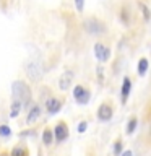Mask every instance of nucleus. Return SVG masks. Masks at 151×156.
<instances>
[{
	"mask_svg": "<svg viewBox=\"0 0 151 156\" xmlns=\"http://www.w3.org/2000/svg\"><path fill=\"white\" fill-rule=\"evenodd\" d=\"M72 81H73V72L62 73L60 78H58V88H60L62 91H67L68 88L72 86Z\"/></svg>",
	"mask_w": 151,
	"mask_h": 156,
	"instance_id": "obj_6",
	"label": "nucleus"
},
{
	"mask_svg": "<svg viewBox=\"0 0 151 156\" xmlns=\"http://www.w3.org/2000/svg\"><path fill=\"white\" fill-rule=\"evenodd\" d=\"M94 55L99 62H107L111 57V49L106 47L104 44H101V42H96L94 44Z\"/></svg>",
	"mask_w": 151,
	"mask_h": 156,
	"instance_id": "obj_4",
	"label": "nucleus"
},
{
	"mask_svg": "<svg viewBox=\"0 0 151 156\" xmlns=\"http://www.w3.org/2000/svg\"><path fill=\"white\" fill-rule=\"evenodd\" d=\"M130 90H132V80H130L128 76H125V78H124V81H122V90H120V99H122V104H125L127 99H128Z\"/></svg>",
	"mask_w": 151,
	"mask_h": 156,
	"instance_id": "obj_8",
	"label": "nucleus"
},
{
	"mask_svg": "<svg viewBox=\"0 0 151 156\" xmlns=\"http://www.w3.org/2000/svg\"><path fill=\"white\" fill-rule=\"evenodd\" d=\"M138 7L141 8V13H143L145 21L148 23V21H149V8L146 7V3H143V2H138Z\"/></svg>",
	"mask_w": 151,
	"mask_h": 156,
	"instance_id": "obj_17",
	"label": "nucleus"
},
{
	"mask_svg": "<svg viewBox=\"0 0 151 156\" xmlns=\"http://www.w3.org/2000/svg\"><path fill=\"white\" fill-rule=\"evenodd\" d=\"M46 109H47L49 114H57V112L62 109V102L58 99H55V98H51V99H47V102H46Z\"/></svg>",
	"mask_w": 151,
	"mask_h": 156,
	"instance_id": "obj_10",
	"label": "nucleus"
},
{
	"mask_svg": "<svg viewBox=\"0 0 151 156\" xmlns=\"http://www.w3.org/2000/svg\"><path fill=\"white\" fill-rule=\"evenodd\" d=\"M85 29L90 34H94V36H99V34H104L107 31L106 24L99 21L97 18H88L85 21Z\"/></svg>",
	"mask_w": 151,
	"mask_h": 156,
	"instance_id": "obj_2",
	"label": "nucleus"
},
{
	"mask_svg": "<svg viewBox=\"0 0 151 156\" xmlns=\"http://www.w3.org/2000/svg\"><path fill=\"white\" fill-rule=\"evenodd\" d=\"M39 115H41V107H39V106H34L33 109L29 111L26 122H28V124H33V122H36V120L39 119Z\"/></svg>",
	"mask_w": 151,
	"mask_h": 156,
	"instance_id": "obj_11",
	"label": "nucleus"
},
{
	"mask_svg": "<svg viewBox=\"0 0 151 156\" xmlns=\"http://www.w3.org/2000/svg\"><path fill=\"white\" fill-rule=\"evenodd\" d=\"M23 109V104L19 101H13V104H12V109H10V117H16L19 112H21Z\"/></svg>",
	"mask_w": 151,
	"mask_h": 156,
	"instance_id": "obj_14",
	"label": "nucleus"
},
{
	"mask_svg": "<svg viewBox=\"0 0 151 156\" xmlns=\"http://www.w3.org/2000/svg\"><path fill=\"white\" fill-rule=\"evenodd\" d=\"M136 124H138V120H136V117H132V119L128 120V125H127V133L128 135H132L135 132V129H136Z\"/></svg>",
	"mask_w": 151,
	"mask_h": 156,
	"instance_id": "obj_16",
	"label": "nucleus"
},
{
	"mask_svg": "<svg viewBox=\"0 0 151 156\" xmlns=\"http://www.w3.org/2000/svg\"><path fill=\"white\" fill-rule=\"evenodd\" d=\"M73 3H75L78 13H81L83 10H85V0H73Z\"/></svg>",
	"mask_w": 151,
	"mask_h": 156,
	"instance_id": "obj_19",
	"label": "nucleus"
},
{
	"mask_svg": "<svg viewBox=\"0 0 151 156\" xmlns=\"http://www.w3.org/2000/svg\"><path fill=\"white\" fill-rule=\"evenodd\" d=\"M12 135V129H10L8 125H0V136H10Z\"/></svg>",
	"mask_w": 151,
	"mask_h": 156,
	"instance_id": "obj_18",
	"label": "nucleus"
},
{
	"mask_svg": "<svg viewBox=\"0 0 151 156\" xmlns=\"http://www.w3.org/2000/svg\"><path fill=\"white\" fill-rule=\"evenodd\" d=\"M119 156H132V151H125V153H120Z\"/></svg>",
	"mask_w": 151,
	"mask_h": 156,
	"instance_id": "obj_23",
	"label": "nucleus"
},
{
	"mask_svg": "<svg viewBox=\"0 0 151 156\" xmlns=\"http://www.w3.org/2000/svg\"><path fill=\"white\" fill-rule=\"evenodd\" d=\"M12 94H13V99L15 101H19L21 104H28L29 99H31V90L29 86L26 85L24 81H15L13 86H12Z\"/></svg>",
	"mask_w": 151,
	"mask_h": 156,
	"instance_id": "obj_1",
	"label": "nucleus"
},
{
	"mask_svg": "<svg viewBox=\"0 0 151 156\" xmlns=\"http://www.w3.org/2000/svg\"><path fill=\"white\" fill-rule=\"evenodd\" d=\"M10 156H28L26 146H15L13 151L10 153Z\"/></svg>",
	"mask_w": 151,
	"mask_h": 156,
	"instance_id": "obj_15",
	"label": "nucleus"
},
{
	"mask_svg": "<svg viewBox=\"0 0 151 156\" xmlns=\"http://www.w3.org/2000/svg\"><path fill=\"white\" fill-rule=\"evenodd\" d=\"M0 156H10L8 153H2V154H0Z\"/></svg>",
	"mask_w": 151,
	"mask_h": 156,
	"instance_id": "obj_24",
	"label": "nucleus"
},
{
	"mask_svg": "<svg viewBox=\"0 0 151 156\" xmlns=\"http://www.w3.org/2000/svg\"><path fill=\"white\" fill-rule=\"evenodd\" d=\"M26 72H28V75L31 76L33 80H41V76H42L41 67H39L36 62H29L26 65Z\"/></svg>",
	"mask_w": 151,
	"mask_h": 156,
	"instance_id": "obj_9",
	"label": "nucleus"
},
{
	"mask_svg": "<svg viewBox=\"0 0 151 156\" xmlns=\"http://www.w3.org/2000/svg\"><path fill=\"white\" fill-rule=\"evenodd\" d=\"M52 140H54V133H52V130L51 129H46L42 132V143L49 146V145H52Z\"/></svg>",
	"mask_w": 151,
	"mask_h": 156,
	"instance_id": "obj_13",
	"label": "nucleus"
},
{
	"mask_svg": "<svg viewBox=\"0 0 151 156\" xmlns=\"http://www.w3.org/2000/svg\"><path fill=\"white\" fill-rule=\"evenodd\" d=\"M127 13H128L127 10H122V23L128 24V15H127Z\"/></svg>",
	"mask_w": 151,
	"mask_h": 156,
	"instance_id": "obj_22",
	"label": "nucleus"
},
{
	"mask_svg": "<svg viewBox=\"0 0 151 156\" xmlns=\"http://www.w3.org/2000/svg\"><path fill=\"white\" fill-rule=\"evenodd\" d=\"M73 98L76 99L78 104L85 106L90 102V98H91V93L86 90V88H83L81 85H76L75 88H73Z\"/></svg>",
	"mask_w": 151,
	"mask_h": 156,
	"instance_id": "obj_3",
	"label": "nucleus"
},
{
	"mask_svg": "<svg viewBox=\"0 0 151 156\" xmlns=\"http://www.w3.org/2000/svg\"><path fill=\"white\" fill-rule=\"evenodd\" d=\"M112 114H114V111H112V107L109 104H101L99 109H97V117H99V120H102V122L111 120Z\"/></svg>",
	"mask_w": 151,
	"mask_h": 156,
	"instance_id": "obj_7",
	"label": "nucleus"
},
{
	"mask_svg": "<svg viewBox=\"0 0 151 156\" xmlns=\"http://www.w3.org/2000/svg\"><path fill=\"white\" fill-rule=\"evenodd\" d=\"M52 133H54V138H55L58 143L60 141H65L68 138V127L65 122H58V124L55 125V129L52 130Z\"/></svg>",
	"mask_w": 151,
	"mask_h": 156,
	"instance_id": "obj_5",
	"label": "nucleus"
},
{
	"mask_svg": "<svg viewBox=\"0 0 151 156\" xmlns=\"http://www.w3.org/2000/svg\"><path fill=\"white\" fill-rule=\"evenodd\" d=\"M122 153V141L120 140H117L115 143H114V154L115 156H119Z\"/></svg>",
	"mask_w": 151,
	"mask_h": 156,
	"instance_id": "obj_20",
	"label": "nucleus"
},
{
	"mask_svg": "<svg viewBox=\"0 0 151 156\" xmlns=\"http://www.w3.org/2000/svg\"><path fill=\"white\" fill-rule=\"evenodd\" d=\"M86 129H88V122H86V120L80 122V125H78V132H80V133H83V132H86Z\"/></svg>",
	"mask_w": 151,
	"mask_h": 156,
	"instance_id": "obj_21",
	"label": "nucleus"
},
{
	"mask_svg": "<svg viewBox=\"0 0 151 156\" xmlns=\"http://www.w3.org/2000/svg\"><path fill=\"white\" fill-rule=\"evenodd\" d=\"M146 70H148V58L141 57L140 62H138V68H136V72H138L140 76H145L146 75Z\"/></svg>",
	"mask_w": 151,
	"mask_h": 156,
	"instance_id": "obj_12",
	"label": "nucleus"
}]
</instances>
